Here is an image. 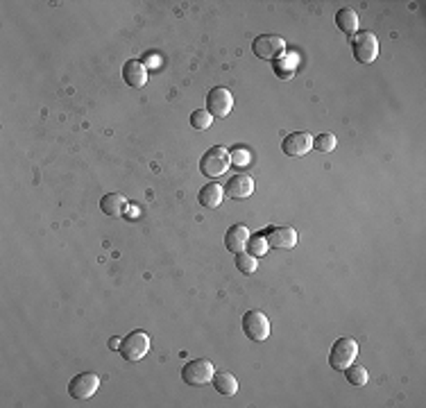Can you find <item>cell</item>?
<instances>
[{
    "mask_svg": "<svg viewBox=\"0 0 426 408\" xmlns=\"http://www.w3.org/2000/svg\"><path fill=\"white\" fill-rule=\"evenodd\" d=\"M222 198H225V189H222L220 184H216V181H211V184H207V186H202L200 196H198L200 204H202V207H207V209L220 207Z\"/></svg>",
    "mask_w": 426,
    "mask_h": 408,
    "instance_id": "obj_16",
    "label": "cell"
},
{
    "mask_svg": "<svg viewBox=\"0 0 426 408\" xmlns=\"http://www.w3.org/2000/svg\"><path fill=\"white\" fill-rule=\"evenodd\" d=\"M211 383L220 395H225V397H231V395L238 393V381H236V376L231 372H216V374H213Z\"/></svg>",
    "mask_w": 426,
    "mask_h": 408,
    "instance_id": "obj_17",
    "label": "cell"
},
{
    "mask_svg": "<svg viewBox=\"0 0 426 408\" xmlns=\"http://www.w3.org/2000/svg\"><path fill=\"white\" fill-rule=\"evenodd\" d=\"M252 234L247 231V227H243V224H234V227H229L227 234H225V248L229 252H245L247 250V241H250Z\"/></svg>",
    "mask_w": 426,
    "mask_h": 408,
    "instance_id": "obj_14",
    "label": "cell"
},
{
    "mask_svg": "<svg viewBox=\"0 0 426 408\" xmlns=\"http://www.w3.org/2000/svg\"><path fill=\"white\" fill-rule=\"evenodd\" d=\"M231 166V157H229V150L222 148V146H213L209 148L205 155L200 159V170L202 175H207L211 179H216L220 175H225Z\"/></svg>",
    "mask_w": 426,
    "mask_h": 408,
    "instance_id": "obj_1",
    "label": "cell"
},
{
    "mask_svg": "<svg viewBox=\"0 0 426 408\" xmlns=\"http://www.w3.org/2000/svg\"><path fill=\"white\" fill-rule=\"evenodd\" d=\"M100 211L109 218H120L127 211L125 196H120V193H107V196H103V200H100Z\"/></svg>",
    "mask_w": 426,
    "mask_h": 408,
    "instance_id": "obj_15",
    "label": "cell"
},
{
    "mask_svg": "<svg viewBox=\"0 0 426 408\" xmlns=\"http://www.w3.org/2000/svg\"><path fill=\"white\" fill-rule=\"evenodd\" d=\"M313 148V136L309 132H290V134L281 141V150L288 157H304Z\"/></svg>",
    "mask_w": 426,
    "mask_h": 408,
    "instance_id": "obj_11",
    "label": "cell"
},
{
    "mask_svg": "<svg viewBox=\"0 0 426 408\" xmlns=\"http://www.w3.org/2000/svg\"><path fill=\"white\" fill-rule=\"evenodd\" d=\"M213 374H216V367H213V363L207 359H195V361H191L181 367V381H184L186 385H193V388L211 383Z\"/></svg>",
    "mask_w": 426,
    "mask_h": 408,
    "instance_id": "obj_3",
    "label": "cell"
},
{
    "mask_svg": "<svg viewBox=\"0 0 426 408\" xmlns=\"http://www.w3.org/2000/svg\"><path fill=\"white\" fill-rule=\"evenodd\" d=\"M268 250H270V245H268L266 236H263V231L252 234L250 241H247V252L252 254V257L259 259V257H263V254H268Z\"/></svg>",
    "mask_w": 426,
    "mask_h": 408,
    "instance_id": "obj_20",
    "label": "cell"
},
{
    "mask_svg": "<svg viewBox=\"0 0 426 408\" xmlns=\"http://www.w3.org/2000/svg\"><path fill=\"white\" fill-rule=\"evenodd\" d=\"M211 122H213V116L209 114L207 109H200V111H195V114H191V125L195 127V129H209L211 127Z\"/></svg>",
    "mask_w": 426,
    "mask_h": 408,
    "instance_id": "obj_23",
    "label": "cell"
},
{
    "mask_svg": "<svg viewBox=\"0 0 426 408\" xmlns=\"http://www.w3.org/2000/svg\"><path fill=\"white\" fill-rule=\"evenodd\" d=\"M118 352H120V356H123V359L129 361V363L141 361V359H143V356L150 352V338H148V333L141 331V329L129 331L125 338L120 340Z\"/></svg>",
    "mask_w": 426,
    "mask_h": 408,
    "instance_id": "obj_2",
    "label": "cell"
},
{
    "mask_svg": "<svg viewBox=\"0 0 426 408\" xmlns=\"http://www.w3.org/2000/svg\"><path fill=\"white\" fill-rule=\"evenodd\" d=\"M263 236H266L268 245L275 250H290L297 245V231L292 227H268L266 231H263Z\"/></svg>",
    "mask_w": 426,
    "mask_h": 408,
    "instance_id": "obj_10",
    "label": "cell"
},
{
    "mask_svg": "<svg viewBox=\"0 0 426 408\" xmlns=\"http://www.w3.org/2000/svg\"><path fill=\"white\" fill-rule=\"evenodd\" d=\"M351 53L361 64H372L379 57V39L372 32H359L351 37Z\"/></svg>",
    "mask_w": 426,
    "mask_h": 408,
    "instance_id": "obj_5",
    "label": "cell"
},
{
    "mask_svg": "<svg viewBox=\"0 0 426 408\" xmlns=\"http://www.w3.org/2000/svg\"><path fill=\"white\" fill-rule=\"evenodd\" d=\"M109 347H111V350H118V347H120V340H118V338H111V340H109Z\"/></svg>",
    "mask_w": 426,
    "mask_h": 408,
    "instance_id": "obj_25",
    "label": "cell"
},
{
    "mask_svg": "<svg viewBox=\"0 0 426 408\" xmlns=\"http://www.w3.org/2000/svg\"><path fill=\"white\" fill-rule=\"evenodd\" d=\"M356 356H359V343L354 338H338L329 352V365L333 367V370H344V367L354 363Z\"/></svg>",
    "mask_w": 426,
    "mask_h": 408,
    "instance_id": "obj_4",
    "label": "cell"
},
{
    "mask_svg": "<svg viewBox=\"0 0 426 408\" xmlns=\"http://www.w3.org/2000/svg\"><path fill=\"white\" fill-rule=\"evenodd\" d=\"M229 157H231V163L234 166H238V168H245L247 163H250V150H245V148H236V150H231L229 152Z\"/></svg>",
    "mask_w": 426,
    "mask_h": 408,
    "instance_id": "obj_24",
    "label": "cell"
},
{
    "mask_svg": "<svg viewBox=\"0 0 426 408\" xmlns=\"http://www.w3.org/2000/svg\"><path fill=\"white\" fill-rule=\"evenodd\" d=\"M344 379H347L351 385H365L368 383V379H370V374H368V370H365L363 365H356V363H351V365H347L344 367Z\"/></svg>",
    "mask_w": 426,
    "mask_h": 408,
    "instance_id": "obj_19",
    "label": "cell"
},
{
    "mask_svg": "<svg viewBox=\"0 0 426 408\" xmlns=\"http://www.w3.org/2000/svg\"><path fill=\"white\" fill-rule=\"evenodd\" d=\"M313 150L318 152H333L336 150V136L331 132H322L316 139H313Z\"/></svg>",
    "mask_w": 426,
    "mask_h": 408,
    "instance_id": "obj_22",
    "label": "cell"
},
{
    "mask_svg": "<svg viewBox=\"0 0 426 408\" xmlns=\"http://www.w3.org/2000/svg\"><path fill=\"white\" fill-rule=\"evenodd\" d=\"M100 388V376L93 372H79L68 381V395L73 400H89Z\"/></svg>",
    "mask_w": 426,
    "mask_h": 408,
    "instance_id": "obj_7",
    "label": "cell"
},
{
    "mask_svg": "<svg viewBox=\"0 0 426 408\" xmlns=\"http://www.w3.org/2000/svg\"><path fill=\"white\" fill-rule=\"evenodd\" d=\"M252 50L259 59H266V61H275L279 55L286 53V41L277 34H261L254 39L252 44Z\"/></svg>",
    "mask_w": 426,
    "mask_h": 408,
    "instance_id": "obj_8",
    "label": "cell"
},
{
    "mask_svg": "<svg viewBox=\"0 0 426 408\" xmlns=\"http://www.w3.org/2000/svg\"><path fill=\"white\" fill-rule=\"evenodd\" d=\"M234 261H236L238 272H243V274H252V272H257V268H259V259L252 257L250 252H238Z\"/></svg>",
    "mask_w": 426,
    "mask_h": 408,
    "instance_id": "obj_21",
    "label": "cell"
},
{
    "mask_svg": "<svg viewBox=\"0 0 426 408\" xmlns=\"http://www.w3.org/2000/svg\"><path fill=\"white\" fill-rule=\"evenodd\" d=\"M123 79L131 89H141L148 84V68L141 59H127L123 64Z\"/></svg>",
    "mask_w": 426,
    "mask_h": 408,
    "instance_id": "obj_13",
    "label": "cell"
},
{
    "mask_svg": "<svg viewBox=\"0 0 426 408\" xmlns=\"http://www.w3.org/2000/svg\"><path fill=\"white\" fill-rule=\"evenodd\" d=\"M243 331L250 340H268L270 336V320L263 311H247L243 315Z\"/></svg>",
    "mask_w": 426,
    "mask_h": 408,
    "instance_id": "obj_6",
    "label": "cell"
},
{
    "mask_svg": "<svg viewBox=\"0 0 426 408\" xmlns=\"http://www.w3.org/2000/svg\"><path fill=\"white\" fill-rule=\"evenodd\" d=\"M254 193V179L245 172H238V175H231L229 181L225 184V196L231 200H245Z\"/></svg>",
    "mask_w": 426,
    "mask_h": 408,
    "instance_id": "obj_12",
    "label": "cell"
},
{
    "mask_svg": "<svg viewBox=\"0 0 426 408\" xmlns=\"http://www.w3.org/2000/svg\"><path fill=\"white\" fill-rule=\"evenodd\" d=\"M234 109V96H231L229 89H213L207 96V111L213 118H227Z\"/></svg>",
    "mask_w": 426,
    "mask_h": 408,
    "instance_id": "obj_9",
    "label": "cell"
},
{
    "mask_svg": "<svg viewBox=\"0 0 426 408\" xmlns=\"http://www.w3.org/2000/svg\"><path fill=\"white\" fill-rule=\"evenodd\" d=\"M359 23H361V20H359V14L354 12V9H347V7H344V9H340V12L336 14V25L342 30L344 34H354V32H356V30H359Z\"/></svg>",
    "mask_w": 426,
    "mask_h": 408,
    "instance_id": "obj_18",
    "label": "cell"
}]
</instances>
